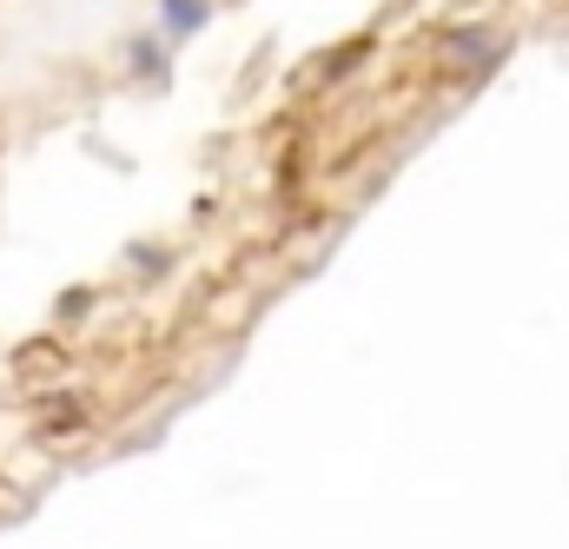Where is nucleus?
I'll return each mask as SVG.
<instances>
[{"label": "nucleus", "mask_w": 569, "mask_h": 549, "mask_svg": "<svg viewBox=\"0 0 569 549\" xmlns=\"http://www.w3.org/2000/svg\"><path fill=\"white\" fill-rule=\"evenodd\" d=\"M206 20H212V0H159V27H166V40H192Z\"/></svg>", "instance_id": "f257e3e1"}]
</instances>
